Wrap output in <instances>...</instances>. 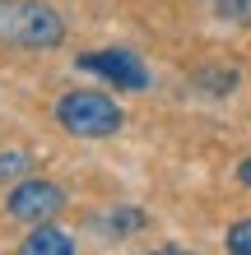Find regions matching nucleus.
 <instances>
[{
	"label": "nucleus",
	"mask_w": 251,
	"mask_h": 255,
	"mask_svg": "<svg viewBox=\"0 0 251 255\" xmlns=\"http://www.w3.org/2000/svg\"><path fill=\"white\" fill-rule=\"evenodd\" d=\"M0 42L28 51H51L65 42V19L42 0H0Z\"/></svg>",
	"instance_id": "obj_1"
},
{
	"label": "nucleus",
	"mask_w": 251,
	"mask_h": 255,
	"mask_svg": "<svg viewBox=\"0 0 251 255\" xmlns=\"http://www.w3.org/2000/svg\"><path fill=\"white\" fill-rule=\"evenodd\" d=\"M56 121H61L70 134H79V139H107V134L121 130L126 116L102 93H65L61 102H56Z\"/></svg>",
	"instance_id": "obj_2"
},
{
	"label": "nucleus",
	"mask_w": 251,
	"mask_h": 255,
	"mask_svg": "<svg viewBox=\"0 0 251 255\" xmlns=\"http://www.w3.org/2000/svg\"><path fill=\"white\" fill-rule=\"evenodd\" d=\"M5 209H9V218H19V223H51L65 209V190L56 181H47V176H28V181H19L9 190Z\"/></svg>",
	"instance_id": "obj_3"
},
{
	"label": "nucleus",
	"mask_w": 251,
	"mask_h": 255,
	"mask_svg": "<svg viewBox=\"0 0 251 255\" xmlns=\"http://www.w3.org/2000/svg\"><path fill=\"white\" fill-rule=\"evenodd\" d=\"M79 70H93V74H102V79H112L116 88H130V93L149 88V70H144L140 56H130V51H88V56H79Z\"/></svg>",
	"instance_id": "obj_4"
},
{
	"label": "nucleus",
	"mask_w": 251,
	"mask_h": 255,
	"mask_svg": "<svg viewBox=\"0 0 251 255\" xmlns=\"http://www.w3.org/2000/svg\"><path fill=\"white\" fill-rule=\"evenodd\" d=\"M19 255H75V242L61 228H51V223H37L28 232V242L19 246Z\"/></svg>",
	"instance_id": "obj_5"
},
{
	"label": "nucleus",
	"mask_w": 251,
	"mask_h": 255,
	"mask_svg": "<svg viewBox=\"0 0 251 255\" xmlns=\"http://www.w3.org/2000/svg\"><path fill=\"white\" fill-rule=\"evenodd\" d=\"M102 228H107V232H140L144 214H140V209H112V214L102 218Z\"/></svg>",
	"instance_id": "obj_6"
},
{
	"label": "nucleus",
	"mask_w": 251,
	"mask_h": 255,
	"mask_svg": "<svg viewBox=\"0 0 251 255\" xmlns=\"http://www.w3.org/2000/svg\"><path fill=\"white\" fill-rule=\"evenodd\" d=\"M224 242H228V255H251V218H242V223H233Z\"/></svg>",
	"instance_id": "obj_7"
},
{
	"label": "nucleus",
	"mask_w": 251,
	"mask_h": 255,
	"mask_svg": "<svg viewBox=\"0 0 251 255\" xmlns=\"http://www.w3.org/2000/svg\"><path fill=\"white\" fill-rule=\"evenodd\" d=\"M23 172H28V153H5V158H0V181L23 176Z\"/></svg>",
	"instance_id": "obj_8"
},
{
	"label": "nucleus",
	"mask_w": 251,
	"mask_h": 255,
	"mask_svg": "<svg viewBox=\"0 0 251 255\" xmlns=\"http://www.w3.org/2000/svg\"><path fill=\"white\" fill-rule=\"evenodd\" d=\"M210 5L219 14H233V19H242V14H251V0H210Z\"/></svg>",
	"instance_id": "obj_9"
},
{
	"label": "nucleus",
	"mask_w": 251,
	"mask_h": 255,
	"mask_svg": "<svg viewBox=\"0 0 251 255\" xmlns=\"http://www.w3.org/2000/svg\"><path fill=\"white\" fill-rule=\"evenodd\" d=\"M238 181L251 190V158H242V167H238Z\"/></svg>",
	"instance_id": "obj_10"
},
{
	"label": "nucleus",
	"mask_w": 251,
	"mask_h": 255,
	"mask_svg": "<svg viewBox=\"0 0 251 255\" xmlns=\"http://www.w3.org/2000/svg\"><path fill=\"white\" fill-rule=\"evenodd\" d=\"M149 255H196V251H182V246H168V251H149Z\"/></svg>",
	"instance_id": "obj_11"
}]
</instances>
